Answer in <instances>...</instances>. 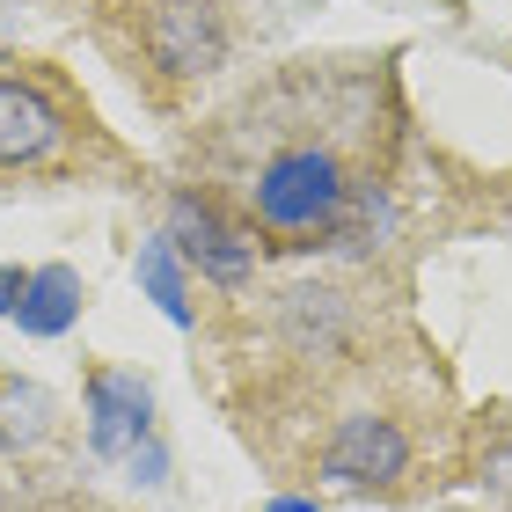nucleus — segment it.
<instances>
[{"label": "nucleus", "mask_w": 512, "mask_h": 512, "mask_svg": "<svg viewBox=\"0 0 512 512\" xmlns=\"http://www.w3.org/2000/svg\"><path fill=\"white\" fill-rule=\"evenodd\" d=\"M249 227H264L278 249H322L352 220L359 183L330 139H286L249 169Z\"/></svg>", "instance_id": "obj_1"}, {"label": "nucleus", "mask_w": 512, "mask_h": 512, "mask_svg": "<svg viewBox=\"0 0 512 512\" xmlns=\"http://www.w3.org/2000/svg\"><path fill=\"white\" fill-rule=\"evenodd\" d=\"M315 469H322V483H344V491H395L410 476V432L381 410H352L322 439Z\"/></svg>", "instance_id": "obj_2"}, {"label": "nucleus", "mask_w": 512, "mask_h": 512, "mask_svg": "<svg viewBox=\"0 0 512 512\" xmlns=\"http://www.w3.org/2000/svg\"><path fill=\"white\" fill-rule=\"evenodd\" d=\"M161 235L176 242V256L198 278H213V286H249V278H256V227L227 220L220 205L198 198V191L169 198V227H161Z\"/></svg>", "instance_id": "obj_3"}, {"label": "nucleus", "mask_w": 512, "mask_h": 512, "mask_svg": "<svg viewBox=\"0 0 512 512\" xmlns=\"http://www.w3.org/2000/svg\"><path fill=\"white\" fill-rule=\"evenodd\" d=\"M139 44L169 81H198L227 59V15H220V0H147Z\"/></svg>", "instance_id": "obj_4"}, {"label": "nucleus", "mask_w": 512, "mask_h": 512, "mask_svg": "<svg viewBox=\"0 0 512 512\" xmlns=\"http://www.w3.org/2000/svg\"><path fill=\"white\" fill-rule=\"evenodd\" d=\"M147 439H154V388L139 374H118V366L88 374V447H96V461H132Z\"/></svg>", "instance_id": "obj_5"}, {"label": "nucleus", "mask_w": 512, "mask_h": 512, "mask_svg": "<svg viewBox=\"0 0 512 512\" xmlns=\"http://www.w3.org/2000/svg\"><path fill=\"white\" fill-rule=\"evenodd\" d=\"M66 147V110L37 81L0 74V169H44Z\"/></svg>", "instance_id": "obj_6"}, {"label": "nucleus", "mask_w": 512, "mask_h": 512, "mask_svg": "<svg viewBox=\"0 0 512 512\" xmlns=\"http://www.w3.org/2000/svg\"><path fill=\"white\" fill-rule=\"evenodd\" d=\"M88 308V286L74 264H37L30 278H22V300H15V322L22 337H66Z\"/></svg>", "instance_id": "obj_7"}, {"label": "nucleus", "mask_w": 512, "mask_h": 512, "mask_svg": "<svg viewBox=\"0 0 512 512\" xmlns=\"http://www.w3.org/2000/svg\"><path fill=\"white\" fill-rule=\"evenodd\" d=\"M132 271H139V286H147L154 308L169 315L176 330H191V322H198V308H191V264L176 256V242L169 235H147L139 256H132Z\"/></svg>", "instance_id": "obj_8"}, {"label": "nucleus", "mask_w": 512, "mask_h": 512, "mask_svg": "<svg viewBox=\"0 0 512 512\" xmlns=\"http://www.w3.org/2000/svg\"><path fill=\"white\" fill-rule=\"evenodd\" d=\"M278 322H286L293 352L315 359L344 337V293L337 286H293V293H278Z\"/></svg>", "instance_id": "obj_9"}, {"label": "nucleus", "mask_w": 512, "mask_h": 512, "mask_svg": "<svg viewBox=\"0 0 512 512\" xmlns=\"http://www.w3.org/2000/svg\"><path fill=\"white\" fill-rule=\"evenodd\" d=\"M52 432V395L37 381H0V454H30Z\"/></svg>", "instance_id": "obj_10"}, {"label": "nucleus", "mask_w": 512, "mask_h": 512, "mask_svg": "<svg viewBox=\"0 0 512 512\" xmlns=\"http://www.w3.org/2000/svg\"><path fill=\"white\" fill-rule=\"evenodd\" d=\"M132 476H139V483H161V476H169V447H161V432L132 454Z\"/></svg>", "instance_id": "obj_11"}, {"label": "nucleus", "mask_w": 512, "mask_h": 512, "mask_svg": "<svg viewBox=\"0 0 512 512\" xmlns=\"http://www.w3.org/2000/svg\"><path fill=\"white\" fill-rule=\"evenodd\" d=\"M22 278H30V271H15V264L0 271V315H15V300H22Z\"/></svg>", "instance_id": "obj_12"}, {"label": "nucleus", "mask_w": 512, "mask_h": 512, "mask_svg": "<svg viewBox=\"0 0 512 512\" xmlns=\"http://www.w3.org/2000/svg\"><path fill=\"white\" fill-rule=\"evenodd\" d=\"M264 512H322V505H315V498H293V491H278Z\"/></svg>", "instance_id": "obj_13"}]
</instances>
